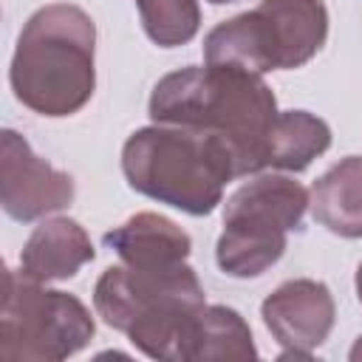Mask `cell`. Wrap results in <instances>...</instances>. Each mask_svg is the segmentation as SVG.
I'll return each mask as SVG.
<instances>
[{"label":"cell","instance_id":"4fadbf2b","mask_svg":"<svg viewBox=\"0 0 362 362\" xmlns=\"http://www.w3.org/2000/svg\"><path fill=\"white\" fill-rule=\"evenodd\" d=\"M331 144V130L308 110H280L263 153V170H305Z\"/></svg>","mask_w":362,"mask_h":362},{"label":"cell","instance_id":"ac0fdd59","mask_svg":"<svg viewBox=\"0 0 362 362\" xmlns=\"http://www.w3.org/2000/svg\"><path fill=\"white\" fill-rule=\"evenodd\" d=\"M209 3H215V6H221V3H235V0H209Z\"/></svg>","mask_w":362,"mask_h":362},{"label":"cell","instance_id":"2e32d148","mask_svg":"<svg viewBox=\"0 0 362 362\" xmlns=\"http://www.w3.org/2000/svg\"><path fill=\"white\" fill-rule=\"evenodd\" d=\"M356 294H359V303H362V263L356 269Z\"/></svg>","mask_w":362,"mask_h":362},{"label":"cell","instance_id":"6da1fadb","mask_svg":"<svg viewBox=\"0 0 362 362\" xmlns=\"http://www.w3.org/2000/svg\"><path fill=\"white\" fill-rule=\"evenodd\" d=\"M280 110L272 88L246 68L235 65H187L156 82L150 119L209 130L232 141L243 175L263 170L269 133Z\"/></svg>","mask_w":362,"mask_h":362},{"label":"cell","instance_id":"e0dca14e","mask_svg":"<svg viewBox=\"0 0 362 362\" xmlns=\"http://www.w3.org/2000/svg\"><path fill=\"white\" fill-rule=\"evenodd\" d=\"M351 359H362V337H359V342L354 345V351H351Z\"/></svg>","mask_w":362,"mask_h":362},{"label":"cell","instance_id":"277c9868","mask_svg":"<svg viewBox=\"0 0 362 362\" xmlns=\"http://www.w3.org/2000/svg\"><path fill=\"white\" fill-rule=\"evenodd\" d=\"M328 37L322 0H260L215 25L204 40L209 65H235L252 74L288 71L305 65Z\"/></svg>","mask_w":362,"mask_h":362},{"label":"cell","instance_id":"7c38bea8","mask_svg":"<svg viewBox=\"0 0 362 362\" xmlns=\"http://www.w3.org/2000/svg\"><path fill=\"white\" fill-rule=\"evenodd\" d=\"M308 206L328 232L362 238V156H348L322 173L308 192Z\"/></svg>","mask_w":362,"mask_h":362},{"label":"cell","instance_id":"52a82bcc","mask_svg":"<svg viewBox=\"0 0 362 362\" xmlns=\"http://www.w3.org/2000/svg\"><path fill=\"white\" fill-rule=\"evenodd\" d=\"M175 303H204V288L187 263L110 266L102 272L93 288V305L99 317L124 334L141 317Z\"/></svg>","mask_w":362,"mask_h":362},{"label":"cell","instance_id":"7a4b0ae2","mask_svg":"<svg viewBox=\"0 0 362 362\" xmlns=\"http://www.w3.org/2000/svg\"><path fill=\"white\" fill-rule=\"evenodd\" d=\"M122 170L136 192L189 215H209L223 187L243 175L229 139L178 124L136 130L124 141Z\"/></svg>","mask_w":362,"mask_h":362},{"label":"cell","instance_id":"9c48e42d","mask_svg":"<svg viewBox=\"0 0 362 362\" xmlns=\"http://www.w3.org/2000/svg\"><path fill=\"white\" fill-rule=\"evenodd\" d=\"M263 322L286 348L283 356H311L334 325V300L325 283L288 280L263 300Z\"/></svg>","mask_w":362,"mask_h":362},{"label":"cell","instance_id":"ba28073f","mask_svg":"<svg viewBox=\"0 0 362 362\" xmlns=\"http://www.w3.org/2000/svg\"><path fill=\"white\" fill-rule=\"evenodd\" d=\"M0 201L14 221H37L74 201V178L40 158L20 133L3 130Z\"/></svg>","mask_w":362,"mask_h":362},{"label":"cell","instance_id":"30bf717a","mask_svg":"<svg viewBox=\"0 0 362 362\" xmlns=\"http://www.w3.org/2000/svg\"><path fill=\"white\" fill-rule=\"evenodd\" d=\"M93 243L85 229L71 218H54L40 223L23 246L20 274L48 283L74 277L88 260H93Z\"/></svg>","mask_w":362,"mask_h":362},{"label":"cell","instance_id":"9a60e30c","mask_svg":"<svg viewBox=\"0 0 362 362\" xmlns=\"http://www.w3.org/2000/svg\"><path fill=\"white\" fill-rule=\"evenodd\" d=\"M147 37L161 48H175L198 34L201 11L195 0H136Z\"/></svg>","mask_w":362,"mask_h":362},{"label":"cell","instance_id":"5bb4252c","mask_svg":"<svg viewBox=\"0 0 362 362\" xmlns=\"http://www.w3.org/2000/svg\"><path fill=\"white\" fill-rule=\"evenodd\" d=\"M257 356L252 345V331L243 317L223 305H204L192 359H249Z\"/></svg>","mask_w":362,"mask_h":362},{"label":"cell","instance_id":"8992f818","mask_svg":"<svg viewBox=\"0 0 362 362\" xmlns=\"http://www.w3.org/2000/svg\"><path fill=\"white\" fill-rule=\"evenodd\" d=\"M90 337L93 320L74 294L42 288L37 280L6 269L0 359H65Z\"/></svg>","mask_w":362,"mask_h":362},{"label":"cell","instance_id":"3957f363","mask_svg":"<svg viewBox=\"0 0 362 362\" xmlns=\"http://www.w3.org/2000/svg\"><path fill=\"white\" fill-rule=\"evenodd\" d=\"M96 28L71 3L37 8L20 31L11 57V90L40 116H71L93 96Z\"/></svg>","mask_w":362,"mask_h":362},{"label":"cell","instance_id":"8fae6325","mask_svg":"<svg viewBox=\"0 0 362 362\" xmlns=\"http://www.w3.org/2000/svg\"><path fill=\"white\" fill-rule=\"evenodd\" d=\"M110 246L130 266H173L184 263L189 255V235L173 221L156 212H139L119 229L105 235Z\"/></svg>","mask_w":362,"mask_h":362},{"label":"cell","instance_id":"5b68a950","mask_svg":"<svg viewBox=\"0 0 362 362\" xmlns=\"http://www.w3.org/2000/svg\"><path fill=\"white\" fill-rule=\"evenodd\" d=\"M308 192L286 175H257L235 189L223 206L218 266L232 277H257L280 260L286 235L300 229Z\"/></svg>","mask_w":362,"mask_h":362}]
</instances>
